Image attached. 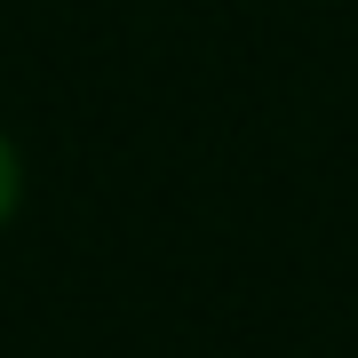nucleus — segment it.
<instances>
[{
    "label": "nucleus",
    "mask_w": 358,
    "mask_h": 358,
    "mask_svg": "<svg viewBox=\"0 0 358 358\" xmlns=\"http://www.w3.org/2000/svg\"><path fill=\"white\" fill-rule=\"evenodd\" d=\"M8 207H16V152L0 143V215H8Z\"/></svg>",
    "instance_id": "1"
}]
</instances>
